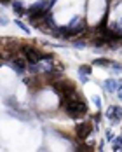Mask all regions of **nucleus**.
Returning <instances> with one entry per match:
<instances>
[{"label":"nucleus","mask_w":122,"mask_h":152,"mask_svg":"<svg viewBox=\"0 0 122 152\" xmlns=\"http://www.w3.org/2000/svg\"><path fill=\"white\" fill-rule=\"evenodd\" d=\"M60 107L72 117V119H80L87 114V105L84 102V98L80 96V93H73L68 98H60Z\"/></svg>","instance_id":"f257e3e1"},{"label":"nucleus","mask_w":122,"mask_h":152,"mask_svg":"<svg viewBox=\"0 0 122 152\" xmlns=\"http://www.w3.org/2000/svg\"><path fill=\"white\" fill-rule=\"evenodd\" d=\"M54 2H56V0H49V5L52 7V4H54Z\"/></svg>","instance_id":"dca6fc26"},{"label":"nucleus","mask_w":122,"mask_h":152,"mask_svg":"<svg viewBox=\"0 0 122 152\" xmlns=\"http://www.w3.org/2000/svg\"><path fill=\"white\" fill-rule=\"evenodd\" d=\"M92 133V122H80L75 126V138L78 142H86V138Z\"/></svg>","instance_id":"39448f33"},{"label":"nucleus","mask_w":122,"mask_h":152,"mask_svg":"<svg viewBox=\"0 0 122 152\" xmlns=\"http://www.w3.org/2000/svg\"><path fill=\"white\" fill-rule=\"evenodd\" d=\"M92 65H99V66H110L112 61L110 60H105V58H98V60L92 61Z\"/></svg>","instance_id":"f8f14e48"},{"label":"nucleus","mask_w":122,"mask_h":152,"mask_svg":"<svg viewBox=\"0 0 122 152\" xmlns=\"http://www.w3.org/2000/svg\"><path fill=\"white\" fill-rule=\"evenodd\" d=\"M78 74H80V77L91 75V65H82V66L78 68Z\"/></svg>","instance_id":"9d476101"},{"label":"nucleus","mask_w":122,"mask_h":152,"mask_svg":"<svg viewBox=\"0 0 122 152\" xmlns=\"http://www.w3.org/2000/svg\"><path fill=\"white\" fill-rule=\"evenodd\" d=\"M51 11V5H49V0H40V2H37V4H33L30 9H28V12L30 16H37V14H44V12H49Z\"/></svg>","instance_id":"423d86ee"},{"label":"nucleus","mask_w":122,"mask_h":152,"mask_svg":"<svg viewBox=\"0 0 122 152\" xmlns=\"http://www.w3.org/2000/svg\"><path fill=\"white\" fill-rule=\"evenodd\" d=\"M25 84L30 88L31 91H40L42 88L47 86V80L44 74H37V75H31L28 79H25Z\"/></svg>","instance_id":"20e7f679"},{"label":"nucleus","mask_w":122,"mask_h":152,"mask_svg":"<svg viewBox=\"0 0 122 152\" xmlns=\"http://www.w3.org/2000/svg\"><path fill=\"white\" fill-rule=\"evenodd\" d=\"M19 54L28 61V65H35V63H40L42 60H52V58H54L52 54H46V53H42L38 47L31 46V44H23Z\"/></svg>","instance_id":"f03ea898"},{"label":"nucleus","mask_w":122,"mask_h":152,"mask_svg":"<svg viewBox=\"0 0 122 152\" xmlns=\"http://www.w3.org/2000/svg\"><path fill=\"white\" fill-rule=\"evenodd\" d=\"M107 117H110L112 121L122 119V107H110L107 110Z\"/></svg>","instance_id":"6e6552de"},{"label":"nucleus","mask_w":122,"mask_h":152,"mask_svg":"<svg viewBox=\"0 0 122 152\" xmlns=\"http://www.w3.org/2000/svg\"><path fill=\"white\" fill-rule=\"evenodd\" d=\"M54 88V91L60 94V98H68L70 94H73L77 91V86L73 80H68V79H58L56 82L51 84Z\"/></svg>","instance_id":"7ed1b4c3"},{"label":"nucleus","mask_w":122,"mask_h":152,"mask_svg":"<svg viewBox=\"0 0 122 152\" xmlns=\"http://www.w3.org/2000/svg\"><path fill=\"white\" fill-rule=\"evenodd\" d=\"M0 23H2V25H7V23H9V19H7L5 16H2V14H0Z\"/></svg>","instance_id":"2eb2a0df"},{"label":"nucleus","mask_w":122,"mask_h":152,"mask_svg":"<svg viewBox=\"0 0 122 152\" xmlns=\"http://www.w3.org/2000/svg\"><path fill=\"white\" fill-rule=\"evenodd\" d=\"M16 25H17V26H21V28H23V30L26 31V33H28V31H30V30H28V26H25V25H23V23H21V21H19V19H16Z\"/></svg>","instance_id":"4468645a"},{"label":"nucleus","mask_w":122,"mask_h":152,"mask_svg":"<svg viewBox=\"0 0 122 152\" xmlns=\"http://www.w3.org/2000/svg\"><path fill=\"white\" fill-rule=\"evenodd\" d=\"M11 63V66H12V70L14 72H17V74H23L25 70H26V65H28V61L25 60L21 54H17V56H14L12 60L9 61Z\"/></svg>","instance_id":"0eeeda50"},{"label":"nucleus","mask_w":122,"mask_h":152,"mask_svg":"<svg viewBox=\"0 0 122 152\" xmlns=\"http://www.w3.org/2000/svg\"><path fill=\"white\" fill-rule=\"evenodd\" d=\"M73 46L75 47H86L87 42H84V40H73Z\"/></svg>","instance_id":"ddd939ff"},{"label":"nucleus","mask_w":122,"mask_h":152,"mask_svg":"<svg viewBox=\"0 0 122 152\" xmlns=\"http://www.w3.org/2000/svg\"><path fill=\"white\" fill-rule=\"evenodd\" d=\"M105 89L107 91H117V80H107L105 82Z\"/></svg>","instance_id":"9b49d317"},{"label":"nucleus","mask_w":122,"mask_h":152,"mask_svg":"<svg viewBox=\"0 0 122 152\" xmlns=\"http://www.w3.org/2000/svg\"><path fill=\"white\" fill-rule=\"evenodd\" d=\"M12 7H14V12L17 16H25V14H26V11H25V7H23V4H21V2L14 0V2H12Z\"/></svg>","instance_id":"1a4fd4ad"}]
</instances>
